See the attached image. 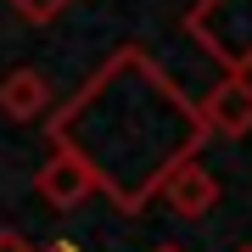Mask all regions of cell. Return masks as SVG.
Returning a JSON list of instances; mask_svg holds the SVG:
<instances>
[{
  "mask_svg": "<svg viewBox=\"0 0 252 252\" xmlns=\"http://www.w3.org/2000/svg\"><path fill=\"white\" fill-rule=\"evenodd\" d=\"M235 252H252V247H235Z\"/></svg>",
  "mask_w": 252,
  "mask_h": 252,
  "instance_id": "obj_10",
  "label": "cell"
},
{
  "mask_svg": "<svg viewBox=\"0 0 252 252\" xmlns=\"http://www.w3.org/2000/svg\"><path fill=\"white\" fill-rule=\"evenodd\" d=\"M157 252H185V247H157Z\"/></svg>",
  "mask_w": 252,
  "mask_h": 252,
  "instance_id": "obj_9",
  "label": "cell"
},
{
  "mask_svg": "<svg viewBox=\"0 0 252 252\" xmlns=\"http://www.w3.org/2000/svg\"><path fill=\"white\" fill-rule=\"evenodd\" d=\"M180 28L224 73H252V0H190Z\"/></svg>",
  "mask_w": 252,
  "mask_h": 252,
  "instance_id": "obj_2",
  "label": "cell"
},
{
  "mask_svg": "<svg viewBox=\"0 0 252 252\" xmlns=\"http://www.w3.org/2000/svg\"><path fill=\"white\" fill-rule=\"evenodd\" d=\"M51 107H56V95H51V79L39 67H11L0 79V118L39 124V118H51Z\"/></svg>",
  "mask_w": 252,
  "mask_h": 252,
  "instance_id": "obj_6",
  "label": "cell"
},
{
  "mask_svg": "<svg viewBox=\"0 0 252 252\" xmlns=\"http://www.w3.org/2000/svg\"><path fill=\"white\" fill-rule=\"evenodd\" d=\"M157 196L174 207V219H207V213L219 207V174L202 168L196 157H180L168 174H162Z\"/></svg>",
  "mask_w": 252,
  "mask_h": 252,
  "instance_id": "obj_4",
  "label": "cell"
},
{
  "mask_svg": "<svg viewBox=\"0 0 252 252\" xmlns=\"http://www.w3.org/2000/svg\"><path fill=\"white\" fill-rule=\"evenodd\" d=\"M34 190H39V202H51V207H79L84 196H95V180H90V168L73 152L51 146V157L39 162V174H34Z\"/></svg>",
  "mask_w": 252,
  "mask_h": 252,
  "instance_id": "obj_5",
  "label": "cell"
},
{
  "mask_svg": "<svg viewBox=\"0 0 252 252\" xmlns=\"http://www.w3.org/2000/svg\"><path fill=\"white\" fill-rule=\"evenodd\" d=\"M45 140L90 168L95 190H107L118 213H140L162 174L180 157H196L207 129L196 101H185V90L140 45H118L79 95L51 107Z\"/></svg>",
  "mask_w": 252,
  "mask_h": 252,
  "instance_id": "obj_1",
  "label": "cell"
},
{
  "mask_svg": "<svg viewBox=\"0 0 252 252\" xmlns=\"http://www.w3.org/2000/svg\"><path fill=\"white\" fill-rule=\"evenodd\" d=\"M6 6L17 11L23 23H56V17L73 6V0H6Z\"/></svg>",
  "mask_w": 252,
  "mask_h": 252,
  "instance_id": "obj_7",
  "label": "cell"
},
{
  "mask_svg": "<svg viewBox=\"0 0 252 252\" xmlns=\"http://www.w3.org/2000/svg\"><path fill=\"white\" fill-rule=\"evenodd\" d=\"M196 118H202L207 135H219V140H247L252 135V73H224L196 101Z\"/></svg>",
  "mask_w": 252,
  "mask_h": 252,
  "instance_id": "obj_3",
  "label": "cell"
},
{
  "mask_svg": "<svg viewBox=\"0 0 252 252\" xmlns=\"http://www.w3.org/2000/svg\"><path fill=\"white\" fill-rule=\"evenodd\" d=\"M0 252H84V247H73V241H51V247H34L28 235L17 230H0Z\"/></svg>",
  "mask_w": 252,
  "mask_h": 252,
  "instance_id": "obj_8",
  "label": "cell"
}]
</instances>
